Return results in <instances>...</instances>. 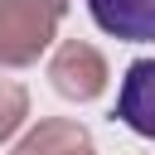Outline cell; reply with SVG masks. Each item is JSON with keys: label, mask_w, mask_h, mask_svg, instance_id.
<instances>
[{"label": "cell", "mask_w": 155, "mask_h": 155, "mask_svg": "<svg viewBox=\"0 0 155 155\" xmlns=\"http://www.w3.org/2000/svg\"><path fill=\"white\" fill-rule=\"evenodd\" d=\"M68 0H0V68H29L58 34Z\"/></svg>", "instance_id": "obj_1"}, {"label": "cell", "mask_w": 155, "mask_h": 155, "mask_svg": "<svg viewBox=\"0 0 155 155\" xmlns=\"http://www.w3.org/2000/svg\"><path fill=\"white\" fill-rule=\"evenodd\" d=\"M48 78H53V87H58V97H68V102H92V97H102L107 92V58L92 48V44H82V39H63L58 48H53V58H48Z\"/></svg>", "instance_id": "obj_2"}, {"label": "cell", "mask_w": 155, "mask_h": 155, "mask_svg": "<svg viewBox=\"0 0 155 155\" xmlns=\"http://www.w3.org/2000/svg\"><path fill=\"white\" fill-rule=\"evenodd\" d=\"M121 126H131L136 136L155 140V58H136L116 87V111Z\"/></svg>", "instance_id": "obj_3"}, {"label": "cell", "mask_w": 155, "mask_h": 155, "mask_svg": "<svg viewBox=\"0 0 155 155\" xmlns=\"http://www.w3.org/2000/svg\"><path fill=\"white\" fill-rule=\"evenodd\" d=\"M92 19L102 34L126 39V44H150L155 39V0H87Z\"/></svg>", "instance_id": "obj_4"}, {"label": "cell", "mask_w": 155, "mask_h": 155, "mask_svg": "<svg viewBox=\"0 0 155 155\" xmlns=\"http://www.w3.org/2000/svg\"><path fill=\"white\" fill-rule=\"evenodd\" d=\"M78 145H92L78 121H68V116H44V121L15 145V155H68V150H78Z\"/></svg>", "instance_id": "obj_5"}, {"label": "cell", "mask_w": 155, "mask_h": 155, "mask_svg": "<svg viewBox=\"0 0 155 155\" xmlns=\"http://www.w3.org/2000/svg\"><path fill=\"white\" fill-rule=\"evenodd\" d=\"M29 116V92L15 78H0V140H10Z\"/></svg>", "instance_id": "obj_6"}, {"label": "cell", "mask_w": 155, "mask_h": 155, "mask_svg": "<svg viewBox=\"0 0 155 155\" xmlns=\"http://www.w3.org/2000/svg\"><path fill=\"white\" fill-rule=\"evenodd\" d=\"M68 155H97V150H92V145H78V150H68Z\"/></svg>", "instance_id": "obj_7"}]
</instances>
